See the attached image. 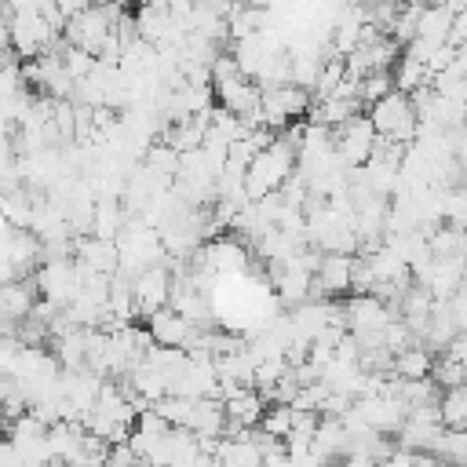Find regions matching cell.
I'll return each mask as SVG.
<instances>
[{"label": "cell", "mask_w": 467, "mask_h": 467, "mask_svg": "<svg viewBox=\"0 0 467 467\" xmlns=\"http://www.w3.org/2000/svg\"><path fill=\"white\" fill-rule=\"evenodd\" d=\"M452 22H456V15H452V7H449V4L423 7L420 26H416V36H420V40H431V44H449Z\"/></svg>", "instance_id": "ba28073f"}, {"label": "cell", "mask_w": 467, "mask_h": 467, "mask_svg": "<svg viewBox=\"0 0 467 467\" xmlns=\"http://www.w3.org/2000/svg\"><path fill=\"white\" fill-rule=\"evenodd\" d=\"M434 456H441V460H445V463H452V467H467V431L445 427L441 445H438V452H434Z\"/></svg>", "instance_id": "7c38bea8"}, {"label": "cell", "mask_w": 467, "mask_h": 467, "mask_svg": "<svg viewBox=\"0 0 467 467\" xmlns=\"http://www.w3.org/2000/svg\"><path fill=\"white\" fill-rule=\"evenodd\" d=\"M343 292H354V255L325 252L314 274V299H328Z\"/></svg>", "instance_id": "5b68a950"}, {"label": "cell", "mask_w": 467, "mask_h": 467, "mask_svg": "<svg viewBox=\"0 0 467 467\" xmlns=\"http://www.w3.org/2000/svg\"><path fill=\"white\" fill-rule=\"evenodd\" d=\"M445 219H449V226L467 230V186L445 190Z\"/></svg>", "instance_id": "4fadbf2b"}, {"label": "cell", "mask_w": 467, "mask_h": 467, "mask_svg": "<svg viewBox=\"0 0 467 467\" xmlns=\"http://www.w3.org/2000/svg\"><path fill=\"white\" fill-rule=\"evenodd\" d=\"M431 80H434V77H431V69H427L420 58H412V55H401V58H398V66H394V88H398V91L412 95V91L427 88Z\"/></svg>", "instance_id": "30bf717a"}, {"label": "cell", "mask_w": 467, "mask_h": 467, "mask_svg": "<svg viewBox=\"0 0 467 467\" xmlns=\"http://www.w3.org/2000/svg\"><path fill=\"white\" fill-rule=\"evenodd\" d=\"M131 288H135V314H139V317H150V314L171 306L175 274L164 270V266H150V270H142V274L131 281Z\"/></svg>", "instance_id": "277c9868"}, {"label": "cell", "mask_w": 467, "mask_h": 467, "mask_svg": "<svg viewBox=\"0 0 467 467\" xmlns=\"http://www.w3.org/2000/svg\"><path fill=\"white\" fill-rule=\"evenodd\" d=\"M368 120L376 124L379 139L398 142V146H412L416 135H420V113H416V106H412V95H405V91L383 95V99L368 109Z\"/></svg>", "instance_id": "6da1fadb"}, {"label": "cell", "mask_w": 467, "mask_h": 467, "mask_svg": "<svg viewBox=\"0 0 467 467\" xmlns=\"http://www.w3.org/2000/svg\"><path fill=\"white\" fill-rule=\"evenodd\" d=\"M434 354H431V347L427 343H416V347H409V350H401L398 358H394V376H401V379H431L434 376Z\"/></svg>", "instance_id": "9c48e42d"}, {"label": "cell", "mask_w": 467, "mask_h": 467, "mask_svg": "<svg viewBox=\"0 0 467 467\" xmlns=\"http://www.w3.org/2000/svg\"><path fill=\"white\" fill-rule=\"evenodd\" d=\"M314 106V91L299 84H277L263 88V124L266 128H285L292 117H303Z\"/></svg>", "instance_id": "3957f363"}, {"label": "cell", "mask_w": 467, "mask_h": 467, "mask_svg": "<svg viewBox=\"0 0 467 467\" xmlns=\"http://www.w3.org/2000/svg\"><path fill=\"white\" fill-rule=\"evenodd\" d=\"M376 150H379V131L368 120V113H358L354 120L336 128V153L343 157L347 168H365Z\"/></svg>", "instance_id": "7a4b0ae2"}, {"label": "cell", "mask_w": 467, "mask_h": 467, "mask_svg": "<svg viewBox=\"0 0 467 467\" xmlns=\"http://www.w3.org/2000/svg\"><path fill=\"white\" fill-rule=\"evenodd\" d=\"M131 4H139V7H142V4H150V0H131Z\"/></svg>", "instance_id": "5bb4252c"}, {"label": "cell", "mask_w": 467, "mask_h": 467, "mask_svg": "<svg viewBox=\"0 0 467 467\" xmlns=\"http://www.w3.org/2000/svg\"><path fill=\"white\" fill-rule=\"evenodd\" d=\"M292 427H296V409H292L288 401H274V405H266L263 423H259V431H263V434H270V438L285 441V438L292 434Z\"/></svg>", "instance_id": "8fae6325"}, {"label": "cell", "mask_w": 467, "mask_h": 467, "mask_svg": "<svg viewBox=\"0 0 467 467\" xmlns=\"http://www.w3.org/2000/svg\"><path fill=\"white\" fill-rule=\"evenodd\" d=\"M266 11L263 7H252V4H234V11L226 15V26H230V40L241 44L248 36H259L266 29Z\"/></svg>", "instance_id": "52a82bcc"}, {"label": "cell", "mask_w": 467, "mask_h": 467, "mask_svg": "<svg viewBox=\"0 0 467 467\" xmlns=\"http://www.w3.org/2000/svg\"><path fill=\"white\" fill-rule=\"evenodd\" d=\"M146 328H150V336H153V347H171V350H186V343H190V336H193V325H190L182 314H175L171 306L150 314V317H146Z\"/></svg>", "instance_id": "8992f818"}]
</instances>
